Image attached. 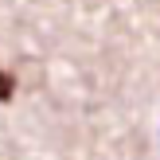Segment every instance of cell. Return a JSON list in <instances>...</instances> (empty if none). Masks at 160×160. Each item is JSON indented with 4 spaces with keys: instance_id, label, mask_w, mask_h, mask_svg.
<instances>
[{
    "instance_id": "6da1fadb",
    "label": "cell",
    "mask_w": 160,
    "mask_h": 160,
    "mask_svg": "<svg viewBox=\"0 0 160 160\" xmlns=\"http://www.w3.org/2000/svg\"><path fill=\"white\" fill-rule=\"evenodd\" d=\"M12 94H16V74L0 67V102H12Z\"/></svg>"
}]
</instances>
